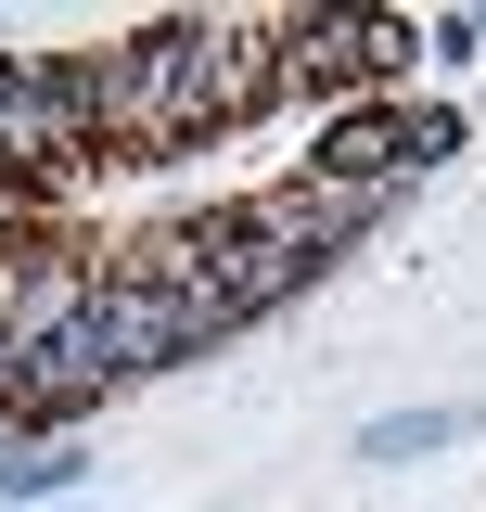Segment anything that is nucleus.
Listing matches in <instances>:
<instances>
[{"mask_svg":"<svg viewBox=\"0 0 486 512\" xmlns=\"http://www.w3.org/2000/svg\"><path fill=\"white\" fill-rule=\"evenodd\" d=\"M423 52H435V64H486V13H435Z\"/></svg>","mask_w":486,"mask_h":512,"instance_id":"obj_7","label":"nucleus"},{"mask_svg":"<svg viewBox=\"0 0 486 512\" xmlns=\"http://www.w3.org/2000/svg\"><path fill=\"white\" fill-rule=\"evenodd\" d=\"M77 474H90L77 436H0V512H52Z\"/></svg>","mask_w":486,"mask_h":512,"instance_id":"obj_5","label":"nucleus"},{"mask_svg":"<svg viewBox=\"0 0 486 512\" xmlns=\"http://www.w3.org/2000/svg\"><path fill=\"white\" fill-rule=\"evenodd\" d=\"M448 154H461V103H346V116H320L307 180L397 205V180H423V167H448Z\"/></svg>","mask_w":486,"mask_h":512,"instance_id":"obj_1","label":"nucleus"},{"mask_svg":"<svg viewBox=\"0 0 486 512\" xmlns=\"http://www.w3.org/2000/svg\"><path fill=\"white\" fill-rule=\"evenodd\" d=\"M410 52H423L410 13H333V0H320V13H282V90H295V103H333V116L371 103Z\"/></svg>","mask_w":486,"mask_h":512,"instance_id":"obj_2","label":"nucleus"},{"mask_svg":"<svg viewBox=\"0 0 486 512\" xmlns=\"http://www.w3.org/2000/svg\"><path fill=\"white\" fill-rule=\"evenodd\" d=\"M77 346H90V372H103V384H141V372H180V359H205V346H231V333L192 308V295H167V282L103 269V295H90V320H77Z\"/></svg>","mask_w":486,"mask_h":512,"instance_id":"obj_3","label":"nucleus"},{"mask_svg":"<svg viewBox=\"0 0 486 512\" xmlns=\"http://www.w3.org/2000/svg\"><path fill=\"white\" fill-rule=\"evenodd\" d=\"M192 26H205V141L295 103L282 90V13H192Z\"/></svg>","mask_w":486,"mask_h":512,"instance_id":"obj_4","label":"nucleus"},{"mask_svg":"<svg viewBox=\"0 0 486 512\" xmlns=\"http://www.w3.org/2000/svg\"><path fill=\"white\" fill-rule=\"evenodd\" d=\"M474 436V410H384L359 436V461H435V448H461Z\"/></svg>","mask_w":486,"mask_h":512,"instance_id":"obj_6","label":"nucleus"}]
</instances>
